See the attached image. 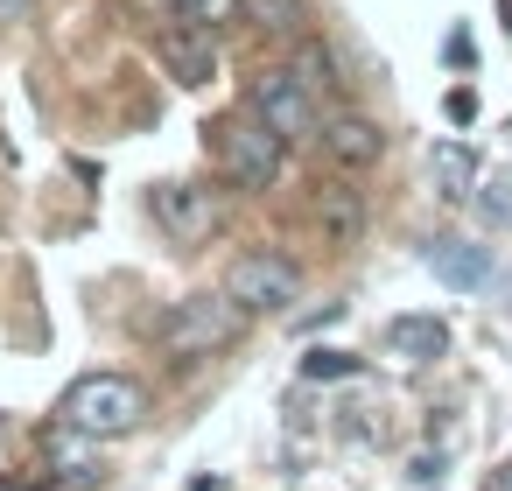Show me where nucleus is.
Returning a JSON list of instances; mask_svg holds the SVG:
<instances>
[{"label": "nucleus", "instance_id": "9", "mask_svg": "<svg viewBox=\"0 0 512 491\" xmlns=\"http://www.w3.org/2000/svg\"><path fill=\"white\" fill-rule=\"evenodd\" d=\"M309 211H316V239H323L330 253H351V246H358V232H365V197H358L351 183H323Z\"/></svg>", "mask_w": 512, "mask_h": 491}, {"label": "nucleus", "instance_id": "17", "mask_svg": "<svg viewBox=\"0 0 512 491\" xmlns=\"http://www.w3.org/2000/svg\"><path fill=\"white\" fill-rule=\"evenodd\" d=\"M477 211H484V225H512V197H505V183H491V190L477 197Z\"/></svg>", "mask_w": 512, "mask_h": 491}, {"label": "nucleus", "instance_id": "12", "mask_svg": "<svg viewBox=\"0 0 512 491\" xmlns=\"http://www.w3.org/2000/svg\"><path fill=\"white\" fill-rule=\"evenodd\" d=\"M386 344H393V358H407V365H435V358L449 351V323H442V316H393V323H386Z\"/></svg>", "mask_w": 512, "mask_h": 491}, {"label": "nucleus", "instance_id": "11", "mask_svg": "<svg viewBox=\"0 0 512 491\" xmlns=\"http://www.w3.org/2000/svg\"><path fill=\"white\" fill-rule=\"evenodd\" d=\"M288 78L323 106V99H337L344 92V78H337V50L330 43H316V36H295V57H288Z\"/></svg>", "mask_w": 512, "mask_h": 491}, {"label": "nucleus", "instance_id": "18", "mask_svg": "<svg viewBox=\"0 0 512 491\" xmlns=\"http://www.w3.org/2000/svg\"><path fill=\"white\" fill-rule=\"evenodd\" d=\"M449 120H456V127H470V120H477V92H470V85H456V92H449Z\"/></svg>", "mask_w": 512, "mask_h": 491}, {"label": "nucleus", "instance_id": "3", "mask_svg": "<svg viewBox=\"0 0 512 491\" xmlns=\"http://www.w3.org/2000/svg\"><path fill=\"white\" fill-rule=\"evenodd\" d=\"M246 323H253V309H239L225 288L218 295H183L162 323V351L169 358H211V351H232L246 337Z\"/></svg>", "mask_w": 512, "mask_h": 491}, {"label": "nucleus", "instance_id": "1", "mask_svg": "<svg viewBox=\"0 0 512 491\" xmlns=\"http://www.w3.org/2000/svg\"><path fill=\"white\" fill-rule=\"evenodd\" d=\"M57 414H64V428H78V435H92V442H113V435H134V428H141L148 393H141V379H127V372H85V379L57 400Z\"/></svg>", "mask_w": 512, "mask_h": 491}, {"label": "nucleus", "instance_id": "2", "mask_svg": "<svg viewBox=\"0 0 512 491\" xmlns=\"http://www.w3.org/2000/svg\"><path fill=\"white\" fill-rule=\"evenodd\" d=\"M204 134H218V169H225L232 190L260 197V190L281 183V169H288V141H281L260 113H232V120H218V127H204Z\"/></svg>", "mask_w": 512, "mask_h": 491}, {"label": "nucleus", "instance_id": "4", "mask_svg": "<svg viewBox=\"0 0 512 491\" xmlns=\"http://www.w3.org/2000/svg\"><path fill=\"white\" fill-rule=\"evenodd\" d=\"M225 295H232L239 309H253V316H274V309H288V302L302 295V267H295L288 253H274V246H253V253L232 260Z\"/></svg>", "mask_w": 512, "mask_h": 491}, {"label": "nucleus", "instance_id": "8", "mask_svg": "<svg viewBox=\"0 0 512 491\" xmlns=\"http://www.w3.org/2000/svg\"><path fill=\"white\" fill-rule=\"evenodd\" d=\"M155 218H162L169 239H204L218 225V197L204 183H162L155 190Z\"/></svg>", "mask_w": 512, "mask_h": 491}, {"label": "nucleus", "instance_id": "15", "mask_svg": "<svg viewBox=\"0 0 512 491\" xmlns=\"http://www.w3.org/2000/svg\"><path fill=\"white\" fill-rule=\"evenodd\" d=\"M246 22H260V29H274V36H302L309 8H302V0H246Z\"/></svg>", "mask_w": 512, "mask_h": 491}, {"label": "nucleus", "instance_id": "19", "mask_svg": "<svg viewBox=\"0 0 512 491\" xmlns=\"http://www.w3.org/2000/svg\"><path fill=\"white\" fill-rule=\"evenodd\" d=\"M414 484H442V456H414Z\"/></svg>", "mask_w": 512, "mask_h": 491}, {"label": "nucleus", "instance_id": "14", "mask_svg": "<svg viewBox=\"0 0 512 491\" xmlns=\"http://www.w3.org/2000/svg\"><path fill=\"white\" fill-rule=\"evenodd\" d=\"M239 15H246V0H176V22L197 29V36H211V43H218V29H232Z\"/></svg>", "mask_w": 512, "mask_h": 491}, {"label": "nucleus", "instance_id": "13", "mask_svg": "<svg viewBox=\"0 0 512 491\" xmlns=\"http://www.w3.org/2000/svg\"><path fill=\"white\" fill-rule=\"evenodd\" d=\"M428 169H435V190H442V197H470V190H477V155H470L463 141H435Z\"/></svg>", "mask_w": 512, "mask_h": 491}, {"label": "nucleus", "instance_id": "10", "mask_svg": "<svg viewBox=\"0 0 512 491\" xmlns=\"http://www.w3.org/2000/svg\"><path fill=\"white\" fill-rule=\"evenodd\" d=\"M428 267H435V281H449V288H484L491 281V246H470V239H428Z\"/></svg>", "mask_w": 512, "mask_h": 491}, {"label": "nucleus", "instance_id": "7", "mask_svg": "<svg viewBox=\"0 0 512 491\" xmlns=\"http://www.w3.org/2000/svg\"><path fill=\"white\" fill-rule=\"evenodd\" d=\"M316 148H323L337 169H372V162L386 155V134H379V120H365V113H337V120H323Z\"/></svg>", "mask_w": 512, "mask_h": 491}, {"label": "nucleus", "instance_id": "5", "mask_svg": "<svg viewBox=\"0 0 512 491\" xmlns=\"http://www.w3.org/2000/svg\"><path fill=\"white\" fill-rule=\"evenodd\" d=\"M246 113H260V120H267V127L288 141V148L323 134V113H316V99H309V92H302L288 71H260V78L246 85Z\"/></svg>", "mask_w": 512, "mask_h": 491}, {"label": "nucleus", "instance_id": "21", "mask_svg": "<svg viewBox=\"0 0 512 491\" xmlns=\"http://www.w3.org/2000/svg\"><path fill=\"white\" fill-rule=\"evenodd\" d=\"M22 8H29V0H0V22H15Z\"/></svg>", "mask_w": 512, "mask_h": 491}, {"label": "nucleus", "instance_id": "6", "mask_svg": "<svg viewBox=\"0 0 512 491\" xmlns=\"http://www.w3.org/2000/svg\"><path fill=\"white\" fill-rule=\"evenodd\" d=\"M155 57H162V71H169L183 92H204V85L218 78V43L197 36V29H183V22L155 36Z\"/></svg>", "mask_w": 512, "mask_h": 491}, {"label": "nucleus", "instance_id": "16", "mask_svg": "<svg viewBox=\"0 0 512 491\" xmlns=\"http://www.w3.org/2000/svg\"><path fill=\"white\" fill-rule=\"evenodd\" d=\"M351 372H358L351 351H323V344H316V351L302 358V379H316V386H323V379H351Z\"/></svg>", "mask_w": 512, "mask_h": 491}, {"label": "nucleus", "instance_id": "22", "mask_svg": "<svg viewBox=\"0 0 512 491\" xmlns=\"http://www.w3.org/2000/svg\"><path fill=\"white\" fill-rule=\"evenodd\" d=\"M505 29H512V0H505Z\"/></svg>", "mask_w": 512, "mask_h": 491}, {"label": "nucleus", "instance_id": "20", "mask_svg": "<svg viewBox=\"0 0 512 491\" xmlns=\"http://www.w3.org/2000/svg\"><path fill=\"white\" fill-rule=\"evenodd\" d=\"M484 491H512V456H505V463H491V470H484Z\"/></svg>", "mask_w": 512, "mask_h": 491}]
</instances>
